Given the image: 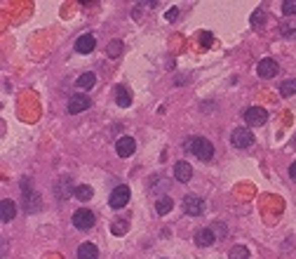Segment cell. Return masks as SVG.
Masks as SVG:
<instances>
[{
	"label": "cell",
	"instance_id": "obj_1",
	"mask_svg": "<svg viewBox=\"0 0 296 259\" xmlns=\"http://www.w3.org/2000/svg\"><path fill=\"white\" fill-rule=\"evenodd\" d=\"M186 151H190L200 160H212V156H214V144L209 142V139H205V137H190V139H186Z\"/></svg>",
	"mask_w": 296,
	"mask_h": 259
},
{
	"label": "cell",
	"instance_id": "obj_2",
	"mask_svg": "<svg viewBox=\"0 0 296 259\" xmlns=\"http://www.w3.org/2000/svg\"><path fill=\"white\" fill-rule=\"evenodd\" d=\"M230 144H233L235 149H249V146L254 144V132L249 127H235L233 135H230Z\"/></svg>",
	"mask_w": 296,
	"mask_h": 259
},
{
	"label": "cell",
	"instance_id": "obj_3",
	"mask_svg": "<svg viewBox=\"0 0 296 259\" xmlns=\"http://www.w3.org/2000/svg\"><path fill=\"white\" fill-rule=\"evenodd\" d=\"M94 222H96L94 212L87 210V207H80V210L73 212V226L80 229V231H89V229L94 226Z\"/></svg>",
	"mask_w": 296,
	"mask_h": 259
},
{
	"label": "cell",
	"instance_id": "obj_4",
	"mask_svg": "<svg viewBox=\"0 0 296 259\" xmlns=\"http://www.w3.org/2000/svg\"><path fill=\"white\" fill-rule=\"evenodd\" d=\"M127 203H129V186H125V184L115 186L113 191H111V196H108V205L113 210H122Z\"/></svg>",
	"mask_w": 296,
	"mask_h": 259
},
{
	"label": "cell",
	"instance_id": "obj_5",
	"mask_svg": "<svg viewBox=\"0 0 296 259\" xmlns=\"http://www.w3.org/2000/svg\"><path fill=\"white\" fill-rule=\"evenodd\" d=\"M266 120H268V113H266V109L252 106V109L244 111V123H247L249 127H261Z\"/></svg>",
	"mask_w": 296,
	"mask_h": 259
},
{
	"label": "cell",
	"instance_id": "obj_6",
	"mask_svg": "<svg viewBox=\"0 0 296 259\" xmlns=\"http://www.w3.org/2000/svg\"><path fill=\"white\" fill-rule=\"evenodd\" d=\"M256 73H259V78L268 80V78H273V75L280 73V66H277L275 59L266 57V59H261V62H259V66H256Z\"/></svg>",
	"mask_w": 296,
	"mask_h": 259
},
{
	"label": "cell",
	"instance_id": "obj_7",
	"mask_svg": "<svg viewBox=\"0 0 296 259\" xmlns=\"http://www.w3.org/2000/svg\"><path fill=\"white\" fill-rule=\"evenodd\" d=\"M89 106H92L89 97L75 95V97H71V102H68V113H71V116H78V113H82V111H87Z\"/></svg>",
	"mask_w": 296,
	"mask_h": 259
},
{
	"label": "cell",
	"instance_id": "obj_8",
	"mask_svg": "<svg viewBox=\"0 0 296 259\" xmlns=\"http://www.w3.org/2000/svg\"><path fill=\"white\" fill-rule=\"evenodd\" d=\"M115 151H118L120 158H129L136 151V142L132 137H120V139L115 142Z\"/></svg>",
	"mask_w": 296,
	"mask_h": 259
},
{
	"label": "cell",
	"instance_id": "obj_9",
	"mask_svg": "<svg viewBox=\"0 0 296 259\" xmlns=\"http://www.w3.org/2000/svg\"><path fill=\"white\" fill-rule=\"evenodd\" d=\"M94 48H96V38L92 33H82L75 40V52H80V55H89Z\"/></svg>",
	"mask_w": 296,
	"mask_h": 259
},
{
	"label": "cell",
	"instance_id": "obj_10",
	"mask_svg": "<svg viewBox=\"0 0 296 259\" xmlns=\"http://www.w3.org/2000/svg\"><path fill=\"white\" fill-rule=\"evenodd\" d=\"M202 198L198 196H186L183 198V210H186V214H190V217H200L202 214Z\"/></svg>",
	"mask_w": 296,
	"mask_h": 259
},
{
	"label": "cell",
	"instance_id": "obj_11",
	"mask_svg": "<svg viewBox=\"0 0 296 259\" xmlns=\"http://www.w3.org/2000/svg\"><path fill=\"white\" fill-rule=\"evenodd\" d=\"M14 214H17V203L10 200V198H3V200H0V219H3V224L12 222Z\"/></svg>",
	"mask_w": 296,
	"mask_h": 259
},
{
	"label": "cell",
	"instance_id": "obj_12",
	"mask_svg": "<svg viewBox=\"0 0 296 259\" xmlns=\"http://www.w3.org/2000/svg\"><path fill=\"white\" fill-rule=\"evenodd\" d=\"M174 177L181 182V184H186V182H190V177H193V167H190L186 160H179V163L174 165Z\"/></svg>",
	"mask_w": 296,
	"mask_h": 259
},
{
	"label": "cell",
	"instance_id": "obj_13",
	"mask_svg": "<svg viewBox=\"0 0 296 259\" xmlns=\"http://www.w3.org/2000/svg\"><path fill=\"white\" fill-rule=\"evenodd\" d=\"M115 102H118V106L127 109L129 104H132V92H129V88H125V85H118V88H115Z\"/></svg>",
	"mask_w": 296,
	"mask_h": 259
},
{
	"label": "cell",
	"instance_id": "obj_14",
	"mask_svg": "<svg viewBox=\"0 0 296 259\" xmlns=\"http://www.w3.org/2000/svg\"><path fill=\"white\" fill-rule=\"evenodd\" d=\"M78 259H99V250L94 243H82L78 247Z\"/></svg>",
	"mask_w": 296,
	"mask_h": 259
},
{
	"label": "cell",
	"instance_id": "obj_15",
	"mask_svg": "<svg viewBox=\"0 0 296 259\" xmlns=\"http://www.w3.org/2000/svg\"><path fill=\"white\" fill-rule=\"evenodd\" d=\"M214 240L216 238H214V231H212V229H200V231L195 233V243L200 247H209Z\"/></svg>",
	"mask_w": 296,
	"mask_h": 259
},
{
	"label": "cell",
	"instance_id": "obj_16",
	"mask_svg": "<svg viewBox=\"0 0 296 259\" xmlns=\"http://www.w3.org/2000/svg\"><path fill=\"white\" fill-rule=\"evenodd\" d=\"M172 207H174V200L169 196L158 198V203H155V212H158V214H167V212H172Z\"/></svg>",
	"mask_w": 296,
	"mask_h": 259
},
{
	"label": "cell",
	"instance_id": "obj_17",
	"mask_svg": "<svg viewBox=\"0 0 296 259\" xmlns=\"http://www.w3.org/2000/svg\"><path fill=\"white\" fill-rule=\"evenodd\" d=\"M94 82H96V75L94 73H82L78 80H75V85H78V90H89V88H94Z\"/></svg>",
	"mask_w": 296,
	"mask_h": 259
},
{
	"label": "cell",
	"instance_id": "obj_18",
	"mask_svg": "<svg viewBox=\"0 0 296 259\" xmlns=\"http://www.w3.org/2000/svg\"><path fill=\"white\" fill-rule=\"evenodd\" d=\"M71 191H73V189H71V182H68V179H59V184H57V198L64 200V198L71 196Z\"/></svg>",
	"mask_w": 296,
	"mask_h": 259
},
{
	"label": "cell",
	"instance_id": "obj_19",
	"mask_svg": "<svg viewBox=\"0 0 296 259\" xmlns=\"http://www.w3.org/2000/svg\"><path fill=\"white\" fill-rule=\"evenodd\" d=\"M75 198L78 200H89V198L94 196V191H92V186H87V184H80V186H75Z\"/></svg>",
	"mask_w": 296,
	"mask_h": 259
},
{
	"label": "cell",
	"instance_id": "obj_20",
	"mask_svg": "<svg viewBox=\"0 0 296 259\" xmlns=\"http://www.w3.org/2000/svg\"><path fill=\"white\" fill-rule=\"evenodd\" d=\"M120 52H122V40H111L106 45V55L111 57V59H118Z\"/></svg>",
	"mask_w": 296,
	"mask_h": 259
},
{
	"label": "cell",
	"instance_id": "obj_21",
	"mask_svg": "<svg viewBox=\"0 0 296 259\" xmlns=\"http://www.w3.org/2000/svg\"><path fill=\"white\" fill-rule=\"evenodd\" d=\"M280 95H282V97L296 95V78H289V80H284L282 85H280Z\"/></svg>",
	"mask_w": 296,
	"mask_h": 259
},
{
	"label": "cell",
	"instance_id": "obj_22",
	"mask_svg": "<svg viewBox=\"0 0 296 259\" xmlns=\"http://www.w3.org/2000/svg\"><path fill=\"white\" fill-rule=\"evenodd\" d=\"M228 259H249V250L244 245H235L228 252Z\"/></svg>",
	"mask_w": 296,
	"mask_h": 259
},
{
	"label": "cell",
	"instance_id": "obj_23",
	"mask_svg": "<svg viewBox=\"0 0 296 259\" xmlns=\"http://www.w3.org/2000/svg\"><path fill=\"white\" fill-rule=\"evenodd\" d=\"M280 33L284 38H296V21H284L282 26H280Z\"/></svg>",
	"mask_w": 296,
	"mask_h": 259
},
{
	"label": "cell",
	"instance_id": "obj_24",
	"mask_svg": "<svg viewBox=\"0 0 296 259\" xmlns=\"http://www.w3.org/2000/svg\"><path fill=\"white\" fill-rule=\"evenodd\" d=\"M282 14H287V17L296 14V0H284L282 3Z\"/></svg>",
	"mask_w": 296,
	"mask_h": 259
},
{
	"label": "cell",
	"instance_id": "obj_25",
	"mask_svg": "<svg viewBox=\"0 0 296 259\" xmlns=\"http://www.w3.org/2000/svg\"><path fill=\"white\" fill-rule=\"evenodd\" d=\"M127 229H129L127 222H115V224L111 226V231H113L115 236H122V233H127Z\"/></svg>",
	"mask_w": 296,
	"mask_h": 259
},
{
	"label": "cell",
	"instance_id": "obj_26",
	"mask_svg": "<svg viewBox=\"0 0 296 259\" xmlns=\"http://www.w3.org/2000/svg\"><path fill=\"white\" fill-rule=\"evenodd\" d=\"M263 21H266V12H263V10H256L254 17H252V24H254V26H261Z\"/></svg>",
	"mask_w": 296,
	"mask_h": 259
},
{
	"label": "cell",
	"instance_id": "obj_27",
	"mask_svg": "<svg viewBox=\"0 0 296 259\" xmlns=\"http://www.w3.org/2000/svg\"><path fill=\"white\" fill-rule=\"evenodd\" d=\"M212 40H214V38H212V33H209V31H202V33H200V45H202V48H209V45H212Z\"/></svg>",
	"mask_w": 296,
	"mask_h": 259
},
{
	"label": "cell",
	"instance_id": "obj_28",
	"mask_svg": "<svg viewBox=\"0 0 296 259\" xmlns=\"http://www.w3.org/2000/svg\"><path fill=\"white\" fill-rule=\"evenodd\" d=\"M176 14H179V10H176V7H172V10L167 12V21H174V19H176Z\"/></svg>",
	"mask_w": 296,
	"mask_h": 259
},
{
	"label": "cell",
	"instance_id": "obj_29",
	"mask_svg": "<svg viewBox=\"0 0 296 259\" xmlns=\"http://www.w3.org/2000/svg\"><path fill=\"white\" fill-rule=\"evenodd\" d=\"M289 177L296 182V160H294V163H291V167H289Z\"/></svg>",
	"mask_w": 296,
	"mask_h": 259
},
{
	"label": "cell",
	"instance_id": "obj_30",
	"mask_svg": "<svg viewBox=\"0 0 296 259\" xmlns=\"http://www.w3.org/2000/svg\"><path fill=\"white\" fill-rule=\"evenodd\" d=\"M132 17H134V19H141V7H139V5L134 7V12H132Z\"/></svg>",
	"mask_w": 296,
	"mask_h": 259
}]
</instances>
